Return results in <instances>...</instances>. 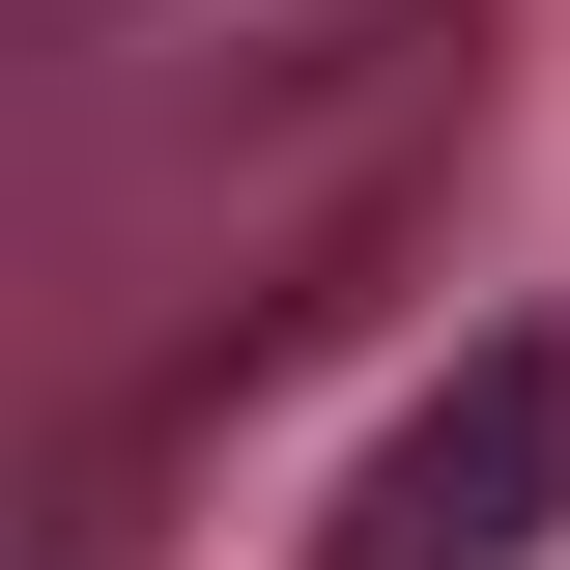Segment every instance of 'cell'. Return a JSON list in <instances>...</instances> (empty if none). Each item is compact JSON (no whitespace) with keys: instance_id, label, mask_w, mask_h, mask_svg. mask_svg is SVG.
I'll use <instances>...</instances> for the list:
<instances>
[{"instance_id":"6da1fadb","label":"cell","mask_w":570,"mask_h":570,"mask_svg":"<svg viewBox=\"0 0 570 570\" xmlns=\"http://www.w3.org/2000/svg\"><path fill=\"white\" fill-rule=\"evenodd\" d=\"M542 542H570V343L513 314V343H456V371L343 456L314 570H542Z\"/></svg>"}]
</instances>
